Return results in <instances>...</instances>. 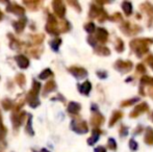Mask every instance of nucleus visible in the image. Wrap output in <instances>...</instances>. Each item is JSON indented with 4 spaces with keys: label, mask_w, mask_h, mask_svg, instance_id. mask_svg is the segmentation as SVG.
Wrapping results in <instances>:
<instances>
[{
    "label": "nucleus",
    "mask_w": 153,
    "mask_h": 152,
    "mask_svg": "<svg viewBox=\"0 0 153 152\" xmlns=\"http://www.w3.org/2000/svg\"><path fill=\"white\" fill-rule=\"evenodd\" d=\"M55 87H56V85H55V82L53 80L51 81H48V82L45 85L44 87V95H47L48 93H50V92L54 91Z\"/></svg>",
    "instance_id": "obj_24"
},
{
    "label": "nucleus",
    "mask_w": 153,
    "mask_h": 152,
    "mask_svg": "<svg viewBox=\"0 0 153 152\" xmlns=\"http://www.w3.org/2000/svg\"><path fill=\"white\" fill-rule=\"evenodd\" d=\"M69 29H70V24H69L68 21H62L61 23H59V33H61V31L65 33V31H68Z\"/></svg>",
    "instance_id": "obj_28"
},
{
    "label": "nucleus",
    "mask_w": 153,
    "mask_h": 152,
    "mask_svg": "<svg viewBox=\"0 0 153 152\" xmlns=\"http://www.w3.org/2000/svg\"><path fill=\"white\" fill-rule=\"evenodd\" d=\"M144 141L147 145H150V146H153V128L148 127L146 129L145 132V138H144Z\"/></svg>",
    "instance_id": "obj_19"
},
{
    "label": "nucleus",
    "mask_w": 153,
    "mask_h": 152,
    "mask_svg": "<svg viewBox=\"0 0 153 152\" xmlns=\"http://www.w3.org/2000/svg\"><path fill=\"white\" fill-rule=\"evenodd\" d=\"M80 108H81L80 104L77 103V102H70V103L68 104V112L72 115L78 114Z\"/></svg>",
    "instance_id": "obj_20"
},
{
    "label": "nucleus",
    "mask_w": 153,
    "mask_h": 152,
    "mask_svg": "<svg viewBox=\"0 0 153 152\" xmlns=\"http://www.w3.org/2000/svg\"><path fill=\"white\" fill-rule=\"evenodd\" d=\"M71 128L72 130H74L75 132L79 134H83L87 133L89 131V126H88L87 122L83 121L80 119H74L71 122Z\"/></svg>",
    "instance_id": "obj_3"
},
{
    "label": "nucleus",
    "mask_w": 153,
    "mask_h": 152,
    "mask_svg": "<svg viewBox=\"0 0 153 152\" xmlns=\"http://www.w3.org/2000/svg\"><path fill=\"white\" fill-rule=\"evenodd\" d=\"M148 110H149V105H148L146 102H142L139 105L135 106L134 110L129 114V116H130V118H137V117H139L140 115L148 112Z\"/></svg>",
    "instance_id": "obj_7"
},
{
    "label": "nucleus",
    "mask_w": 153,
    "mask_h": 152,
    "mask_svg": "<svg viewBox=\"0 0 153 152\" xmlns=\"http://www.w3.org/2000/svg\"><path fill=\"white\" fill-rule=\"evenodd\" d=\"M25 76L23 75V74H18V75L16 76V81L18 82V85H20V87H23L25 83Z\"/></svg>",
    "instance_id": "obj_34"
},
{
    "label": "nucleus",
    "mask_w": 153,
    "mask_h": 152,
    "mask_svg": "<svg viewBox=\"0 0 153 152\" xmlns=\"http://www.w3.org/2000/svg\"><path fill=\"white\" fill-rule=\"evenodd\" d=\"M141 85H143V87H145V85L153 87V78L148 75H143L141 78Z\"/></svg>",
    "instance_id": "obj_25"
},
{
    "label": "nucleus",
    "mask_w": 153,
    "mask_h": 152,
    "mask_svg": "<svg viewBox=\"0 0 153 152\" xmlns=\"http://www.w3.org/2000/svg\"><path fill=\"white\" fill-rule=\"evenodd\" d=\"M2 18H3V15H2V13L0 12V21L2 20Z\"/></svg>",
    "instance_id": "obj_48"
},
{
    "label": "nucleus",
    "mask_w": 153,
    "mask_h": 152,
    "mask_svg": "<svg viewBox=\"0 0 153 152\" xmlns=\"http://www.w3.org/2000/svg\"><path fill=\"white\" fill-rule=\"evenodd\" d=\"M152 121H153V115H152Z\"/></svg>",
    "instance_id": "obj_52"
},
{
    "label": "nucleus",
    "mask_w": 153,
    "mask_h": 152,
    "mask_svg": "<svg viewBox=\"0 0 153 152\" xmlns=\"http://www.w3.org/2000/svg\"><path fill=\"white\" fill-rule=\"evenodd\" d=\"M101 133H102V131H101L99 128H94V129H93L92 136L88 139V144H89L90 146H93V145L99 140V136H100Z\"/></svg>",
    "instance_id": "obj_17"
},
{
    "label": "nucleus",
    "mask_w": 153,
    "mask_h": 152,
    "mask_svg": "<svg viewBox=\"0 0 153 152\" xmlns=\"http://www.w3.org/2000/svg\"><path fill=\"white\" fill-rule=\"evenodd\" d=\"M137 147H139V145H137V143L135 142L133 139H131L130 141H129V148H130L131 151H137Z\"/></svg>",
    "instance_id": "obj_36"
},
{
    "label": "nucleus",
    "mask_w": 153,
    "mask_h": 152,
    "mask_svg": "<svg viewBox=\"0 0 153 152\" xmlns=\"http://www.w3.org/2000/svg\"><path fill=\"white\" fill-rule=\"evenodd\" d=\"M137 19H141V15L137 14Z\"/></svg>",
    "instance_id": "obj_49"
},
{
    "label": "nucleus",
    "mask_w": 153,
    "mask_h": 152,
    "mask_svg": "<svg viewBox=\"0 0 153 152\" xmlns=\"http://www.w3.org/2000/svg\"><path fill=\"white\" fill-rule=\"evenodd\" d=\"M146 63H147L148 65L151 67V69L153 70V55L152 54L148 55V56L146 57Z\"/></svg>",
    "instance_id": "obj_41"
},
{
    "label": "nucleus",
    "mask_w": 153,
    "mask_h": 152,
    "mask_svg": "<svg viewBox=\"0 0 153 152\" xmlns=\"http://www.w3.org/2000/svg\"><path fill=\"white\" fill-rule=\"evenodd\" d=\"M46 30L48 31L50 35H59V23H57L56 19L54 16L50 15L48 18V22L46 24Z\"/></svg>",
    "instance_id": "obj_6"
},
{
    "label": "nucleus",
    "mask_w": 153,
    "mask_h": 152,
    "mask_svg": "<svg viewBox=\"0 0 153 152\" xmlns=\"http://www.w3.org/2000/svg\"><path fill=\"white\" fill-rule=\"evenodd\" d=\"M16 62L21 69H26L29 66V59L24 55H18L16 56Z\"/></svg>",
    "instance_id": "obj_18"
},
{
    "label": "nucleus",
    "mask_w": 153,
    "mask_h": 152,
    "mask_svg": "<svg viewBox=\"0 0 153 152\" xmlns=\"http://www.w3.org/2000/svg\"><path fill=\"white\" fill-rule=\"evenodd\" d=\"M137 101V98H133V99H129V100H125L121 103L122 106H129V105H132L133 103Z\"/></svg>",
    "instance_id": "obj_35"
},
{
    "label": "nucleus",
    "mask_w": 153,
    "mask_h": 152,
    "mask_svg": "<svg viewBox=\"0 0 153 152\" xmlns=\"http://www.w3.org/2000/svg\"><path fill=\"white\" fill-rule=\"evenodd\" d=\"M68 71L70 72L73 76H75L78 79L85 78V77L88 75V71L85 68H81V67H70L68 69Z\"/></svg>",
    "instance_id": "obj_9"
},
{
    "label": "nucleus",
    "mask_w": 153,
    "mask_h": 152,
    "mask_svg": "<svg viewBox=\"0 0 153 152\" xmlns=\"http://www.w3.org/2000/svg\"><path fill=\"white\" fill-rule=\"evenodd\" d=\"M88 42H89L92 46H94V47L96 46V39H94L92 37H89V38H88Z\"/></svg>",
    "instance_id": "obj_45"
},
{
    "label": "nucleus",
    "mask_w": 153,
    "mask_h": 152,
    "mask_svg": "<svg viewBox=\"0 0 153 152\" xmlns=\"http://www.w3.org/2000/svg\"><path fill=\"white\" fill-rule=\"evenodd\" d=\"M122 117H123V114L121 112H119V110L114 112L113 115H111V120H109V127H113V126L115 125V124L117 123V122L119 121Z\"/></svg>",
    "instance_id": "obj_21"
},
{
    "label": "nucleus",
    "mask_w": 153,
    "mask_h": 152,
    "mask_svg": "<svg viewBox=\"0 0 153 152\" xmlns=\"http://www.w3.org/2000/svg\"><path fill=\"white\" fill-rule=\"evenodd\" d=\"M115 48H116V50H117V52H119V53H121V52L124 51L125 46H124V42H123L122 39L117 38V40H116Z\"/></svg>",
    "instance_id": "obj_26"
},
{
    "label": "nucleus",
    "mask_w": 153,
    "mask_h": 152,
    "mask_svg": "<svg viewBox=\"0 0 153 152\" xmlns=\"http://www.w3.org/2000/svg\"><path fill=\"white\" fill-rule=\"evenodd\" d=\"M103 122H104V118L100 113H98V110L95 114H93L91 118V124L95 128H99V126L102 125Z\"/></svg>",
    "instance_id": "obj_12"
},
{
    "label": "nucleus",
    "mask_w": 153,
    "mask_h": 152,
    "mask_svg": "<svg viewBox=\"0 0 153 152\" xmlns=\"http://www.w3.org/2000/svg\"><path fill=\"white\" fill-rule=\"evenodd\" d=\"M120 29L125 33L126 36H132V35H137L139 31L142 30L141 27L137 26L135 24H131L128 21H125L121 24L120 26Z\"/></svg>",
    "instance_id": "obj_4"
},
{
    "label": "nucleus",
    "mask_w": 153,
    "mask_h": 152,
    "mask_svg": "<svg viewBox=\"0 0 153 152\" xmlns=\"http://www.w3.org/2000/svg\"><path fill=\"white\" fill-rule=\"evenodd\" d=\"M132 62L130 61H122V59H118L115 63V69L119 71L120 73H128L132 69Z\"/></svg>",
    "instance_id": "obj_5"
},
{
    "label": "nucleus",
    "mask_w": 153,
    "mask_h": 152,
    "mask_svg": "<svg viewBox=\"0 0 153 152\" xmlns=\"http://www.w3.org/2000/svg\"><path fill=\"white\" fill-rule=\"evenodd\" d=\"M32 39H33V41H34V43H36V44H40V43L44 40V36H42V35L34 36V37H32Z\"/></svg>",
    "instance_id": "obj_40"
},
{
    "label": "nucleus",
    "mask_w": 153,
    "mask_h": 152,
    "mask_svg": "<svg viewBox=\"0 0 153 152\" xmlns=\"http://www.w3.org/2000/svg\"><path fill=\"white\" fill-rule=\"evenodd\" d=\"M108 19H111V21H121L122 20V16H121V14H120V13H116L115 15H113V16H111V18H108Z\"/></svg>",
    "instance_id": "obj_38"
},
{
    "label": "nucleus",
    "mask_w": 153,
    "mask_h": 152,
    "mask_svg": "<svg viewBox=\"0 0 153 152\" xmlns=\"http://www.w3.org/2000/svg\"><path fill=\"white\" fill-rule=\"evenodd\" d=\"M122 8H123V12L124 14L126 15L127 17L130 16L132 14V3L129 1H124L122 3Z\"/></svg>",
    "instance_id": "obj_23"
},
{
    "label": "nucleus",
    "mask_w": 153,
    "mask_h": 152,
    "mask_svg": "<svg viewBox=\"0 0 153 152\" xmlns=\"http://www.w3.org/2000/svg\"><path fill=\"white\" fill-rule=\"evenodd\" d=\"M95 53L101 55V56H108V55H111V50L105 46H99L95 49Z\"/></svg>",
    "instance_id": "obj_22"
},
{
    "label": "nucleus",
    "mask_w": 153,
    "mask_h": 152,
    "mask_svg": "<svg viewBox=\"0 0 153 152\" xmlns=\"http://www.w3.org/2000/svg\"><path fill=\"white\" fill-rule=\"evenodd\" d=\"M31 121H32V117H31V115H29L28 116V121H27V125H26V127H25V131H26L28 134H30V136H33L34 131H33V129H32Z\"/></svg>",
    "instance_id": "obj_27"
},
{
    "label": "nucleus",
    "mask_w": 153,
    "mask_h": 152,
    "mask_svg": "<svg viewBox=\"0 0 153 152\" xmlns=\"http://www.w3.org/2000/svg\"><path fill=\"white\" fill-rule=\"evenodd\" d=\"M96 41H98L101 44H104V43L107 42L108 40V33L105 28H102V27H99L97 28L96 31Z\"/></svg>",
    "instance_id": "obj_10"
},
{
    "label": "nucleus",
    "mask_w": 153,
    "mask_h": 152,
    "mask_svg": "<svg viewBox=\"0 0 153 152\" xmlns=\"http://www.w3.org/2000/svg\"><path fill=\"white\" fill-rule=\"evenodd\" d=\"M6 10H7V12H10V13H14V14L18 15V16H23V15H24V13H25L24 8H23L22 6L16 4V3L8 4Z\"/></svg>",
    "instance_id": "obj_13"
},
{
    "label": "nucleus",
    "mask_w": 153,
    "mask_h": 152,
    "mask_svg": "<svg viewBox=\"0 0 153 152\" xmlns=\"http://www.w3.org/2000/svg\"><path fill=\"white\" fill-rule=\"evenodd\" d=\"M137 71L139 72V73L145 74L146 73V68H145V66H144L143 64H137Z\"/></svg>",
    "instance_id": "obj_37"
},
{
    "label": "nucleus",
    "mask_w": 153,
    "mask_h": 152,
    "mask_svg": "<svg viewBox=\"0 0 153 152\" xmlns=\"http://www.w3.org/2000/svg\"><path fill=\"white\" fill-rule=\"evenodd\" d=\"M97 75H98L99 78L101 79H104L107 77V73L105 71H97Z\"/></svg>",
    "instance_id": "obj_44"
},
{
    "label": "nucleus",
    "mask_w": 153,
    "mask_h": 152,
    "mask_svg": "<svg viewBox=\"0 0 153 152\" xmlns=\"http://www.w3.org/2000/svg\"><path fill=\"white\" fill-rule=\"evenodd\" d=\"M52 71H51L50 69H45L44 71L42 72V73L39 75V78L40 79H46V78H48L49 76H51L52 75Z\"/></svg>",
    "instance_id": "obj_31"
},
{
    "label": "nucleus",
    "mask_w": 153,
    "mask_h": 152,
    "mask_svg": "<svg viewBox=\"0 0 153 152\" xmlns=\"http://www.w3.org/2000/svg\"><path fill=\"white\" fill-rule=\"evenodd\" d=\"M147 94L150 96V97L153 99V87H148V90H147Z\"/></svg>",
    "instance_id": "obj_47"
},
{
    "label": "nucleus",
    "mask_w": 153,
    "mask_h": 152,
    "mask_svg": "<svg viewBox=\"0 0 153 152\" xmlns=\"http://www.w3.org/2000/svg\"><path fill=\"white\" fill-rule=\"evenodd\" d=\"M127 133H128V129H127L126 126L122 125L121 128H120V136H126Z\"/></svg>",
    "instance_id": "obj_39"
},
{
    "label": "nucleus",
    "mask_w": 153,
    "mask_h": 152,
    "mask_svg": "<svg viewBox=\"0 0 153 152\" xmlns=\"http://www.w3.org/2000/svg\"><path fill=\"white\" fill-rule=\"evenodd\" d=\"M52 7L53 10H54L55 15L59 18H64L65 14H66V6L59 0H55V1L52 2Z\"/></svg>",
    "instance_id": "obj_8"
},
{
    "label": "nucleus",
    "mask_w": 153,
    "mask_h": 152,
    "mask_svg": "<svg viewBox=\"0 0 153 152\" xmlns=\"http://www.w3.org/2000/svg\"><path fill=\"white\" fill-rule=\"evenodd\" d=\"M153 44L152 38H140V39H133L130 43L131 50L135 53L137 57H142L149 51V46Z\"/></svg>",
    "instance_id": "obj_1"
},
{
    "label": "nucleus",
    "mask_w": 153,
    "mask_h": 152,
    "mask_svg": "<svg viewBox=\"0 0 153 152\" xmlns=\"http://www.w3.org/2000/svg\"><path fill=\"white\" fill-rule=\"evenodd\" d=\"M26 18H21L19 19L18 21H15V22H13V26H14L15 30L17 31V33H22L23 30H24L25 28V25H26Z\"/></svg>",
    "instance_id": "obj_15"
},
{
    "label": "nucleus",
    "mask_w": 153,
    "mask_h": 152,
    "mask_svg": "<svg viewBox=\"0 0 153 152\" xmlns=\"http://www.w3.org/2000/svg\"><path fill=\"white\" fill-rule=\"evenodd\" d=\"M95 152H106V149H105V147H103V146H99L95 149Z\"/></svg>",
    "instance_id": "obj_46"
},
{
    "label": "nucleus",
    "mask_w": 153,
    "mask_h": 152,
    "mask_svg": "<svg viewBox=\"0 0 153 152\" xmlns=\"http://www.w3.org/2000/svg\"><path fill=\"white\" fill-rule=\"evenodd\" d=\"M89 15L91 18H97L99 20V22H104L105 20H107V19L109 18L107 13L105 12L103 8L98 7V6H96L95 4H92L91 5Z\"/></svg>",
    "instance_id": "obj_2"
},
{
    "label": "nucleus",
    "mask_w": 153,
    "mask_h": 152,
    "mask_svg": "<svg viewBox=\"0 0 153 152\" xmlns=\"http://www.w3.org/2000/svg\"><path fill=\"white\" fill-rule=\"evenodd\" d=\"M78 90H79V92H80L81 94L88 96L90 94V92H91V90H92V83L90 82L89 80L85 81L83 83H81V85H78Z\"/></svg>",
    "instance_id": "obj_16"
},
{
    "label": "nucleus",
    "mask_w": 153,
    "mask_h": 152,
    "mask_svg": "<svg viewBox=\"0 0 153 152\" xmlns=\"http://www.w3.org/2000/svg\"><path fill=\"white\" fill-rule=\"evenodd\" d=\"M41 152H49L48 150H47V149H42V151Z\"/></svg>",
    "instance_id": "obj_50"
},
{
    "label": "nucleus",
    "mask_w": 153,
    "mask_h": 152,
    "mask_svg": "<svg viewBox=\"0 0 153 152\" xmlns=\"http://www.w3.org/2000/svg\"><path fill=\"white\" fill-rule=\"evenodd\" d=\"M61 44H62V40H61V39H54V40L50 42L51 48H52L54 51L59 50V47L61 46Z\"/></svg>",
    "instance_id": "obj_29"
},
{
    "label": "nucleus",
    "mask_w": 153,
    "mask_h": 152,
    "mask_svg": "<svg viewBox=\"0 0 153 152\" xmlns=\"http://www.w3.org/2000/svg\"><path fill=\"white\" fill-rule=\"evenodd\" d=\"M5 133H6V129L3 127L2 124H0V139H3L5 136Z\"/></svg>",
    "instance_id": "obj_43"
},
{
    "label": "nucleus",
    "mask_w": 153,
    "mask_h": 152,
    "mask_svg": "<svg viewBox=\"0 0 153 152\" xmlns=\"http://www.w3.org/2000/svg\"><path fill=\"white\" fill-rule=\"evenodd\" d=\"M26 115L25 113H20L18 114L17 112H15L12 116V121H13V125H14V128L17 129V128L20 126V124L22 123L23 119H24V116Z\"/></svg>",
    "instance_id": "obj_14"
},
{
    "label": "nucleus",
    "mask_w": 153,
    "mask_h": 152,
    "mask_svg": "<svg viewBox=\"0 0 153 152\" xmlns=\"http://www.w3.org/2000/svg\"><path fill=\"white\" fill-rule=\"evenodd\" d=\"M85 29L87 33H93L95 30H96V26H95V24L93 22H89L87 23V24L85 25Z\"/></svg>",
    "instance_id": "obj_30"
},
{
    "label": "nucleus",
    "mask_w": 153,
    "mask_h": 152,
    "mask_svg": "<svg viewBox=\"0 0 153 152\" xmlns=\"http://www.w3.org/2000/svg\"><path fill=\"white\" fill-rule=\"evenodd\" d=\"M0 124H2V121H1V115H0Z\"/></svg>",
    "instance_id": "obj_51"
},
{
    "label": "nucleus",
    "mask_w": 153,
    "mask_h": 152,
    "mask_svg": "<svg viewBox=\"0 0 153 152\" xmlns=\"http://www.w3.org/2000/svg\"><path fill=\"white\" fill-rule=\"evenodd\" d=\"M69 4H71V5L74 6V7L77 10V12H81V7H80V5L78 4V2H76V1H69Z\"/></svg>",
    "instance_id": "obj_42"
},
{
    "label": "nucleus",
    "mask_w": 153,
    "mask_h": 152,
    "mask_svg": "<svg viewBox=\"0 0 153 152\" xmlns=\"http://www.w3.org/2000/svg\"><path fill=\"white\" fill-rule=\"evenodd\" d=\"M107 147L113 151H115L116 149H117V143H116L115 139H113V138L108 139V141H107Z\"/></svg>",
    "instance_id": "obj_32"
},
{
    "label": "nucleus",
    "mask_w": 153,
    "mask_h": 152,
    "mask_svg": "<svg viewBox=\"0 0 153 152\" xmlns=\"http://www.w3.org/2000/svg\"><path fill=\"white\" fill-rule=\"evenodd\" d=\"M1 105H2V108H3L5 110H10V108H12L13 104H12V102H10L8 99H4V100H2Z\"/></svg>",
    "instance_id": "obj_33"
},
{
    "label": "nucleus",
    "mask_w": 153,
    "mask_h": 152,
    "mask_svg": "<svg viewBox=\"0 0 153 152\" xmlns=\"http://www.w3.org/2000/svg\"><path fill=\"white\" fill-rule=\"evenodd\" d=\"M141 10L145 12L149 16V24H152L153 22V4L150 2H144L141 4Z\"/></svg>",
    "instance_id": "obj_11"
}]
</instances>
